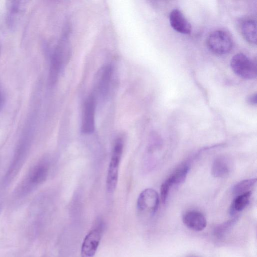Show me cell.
<instances>
[{"mask_svg": "<svg viewBox=\"0 0 257 257\" xmlns=\"http://www.w3.org/2000/svg\"><path fill=\"white\" fill-rule=\"evenodd\" d=\"M69 34L65 32L52 54L49 70V83L53 85L57 81L69 56Z\"/></svg>", "mask_w": 257, "mask_h": 257, "instance_id": "6da1fadb", "label": "cell"}, {"mask_svg": "<svg viewBox=\"0 0 257 257\" xmlns=\"http://www.w3.org/2000/svg\"><path fill=\"white\" fill-rule=\"evenodd\" d=\"M123 141L117 139L113 145L107 174L106 186L108 192H113L116 187L118 169L123 151Z\"/></svg>", "mask_w": 257, "mask_h": 257, "instance_id": "7a4b0ae2", "label": "cell"}, {"mask_svg": "<svg viewBox=\"0 0 257 257\" xmlns=\"http://www.w3.org/2000/svg\"><path fill=\"white\" fill-rule=\"evenodd\" d=\"M159 202V196L156 190L151 188L145 189L140 194L137 200L139 215L144 218L153 216L158 209Z\"/></svg>", "mask_w": 257, "mask_h": 257, "instance_id": "3957f363", "label": "cell"}, {"mask_svg": "<svg viewBox=\"0 0 257 257\" xmlns=\"http://www.w3.org/2000/svg\"><path fill=\"white\" fill-rule=\"evenodd\" d=\"M206 44L209 49L218 55H224L229 52L233 46L231 37L223 30H216L207 37Z\"/></svg>", "mask_w": 257, "mask_h": 257, "instance_id": "277c9868", "label": "cell"}, {"mask_svg": "<svg viewBox=\"0 0 257 257\" xmlns=\"http://www.w3.org/2000/svg\"><path fill=\"white\" fill-rule=\"evenodd\" d=\"M230 66L235 74L245 79H252L256 76L255 63L243 53L235 54L231 59Z\"/></svg>", "mask_w": 257, "mask_h": 257, "instance_id": "5b68a950", "label": "cell"}, {"mask_svg": "<svg viewBox=\"0 0 257 257\" xmlns=\"http://www.w3.org/2000/svg\"><path fill=\"white\" fill-rule=\"evenodd\" d=\"M103 228V222L99 219L95 226L84 239L81 248V257L94 256L100 241Z\"/></svg>", "mask_w": 257, "mask_h": 257, "instance_id": "8992f818", "label": "cell"}, {"mask_svg": "<svg viewBox=\"0 0 257 257\" xmlns=\"http://www.w3.org/2000/svg\"><path fill=\"white\" fill-rule=\"evenodd\" d=\"M95 108L96 97L91 94L85 101L83 107L81 131L84 134H90L94 132Z\"/></svg>", "mask_w": 257, "mask_h": 257, "instance_id": "52a82bcc", "label": "cell"}, {"mask_svg": "<svg viewBox=\"0 0 257 257\" xmlns=\"http://www.w3.org/2000/svg\"><path fill=\"white\" fill-rule=\"evenodd\" d=\"M189 170L187 165H184L174 171L163 183L160 189L162 202L165 203L172 188L179 185L185 180Z\"/></svg>", "mask_w": 257, "mask_h": 257, "instance_id": "ba28073f", "label": "cell"}, {"mask_svg": "<svg viewBox=\"0 0 257 257\" xmlns=\"http://www.w3.org/2000/svg\"><path fill=\"white\" fill-rule=\"evenodd\" d=\"M26 2L10 1L7 4L6 22L9 29L16 28L25 8Z\"/></svg>", "mask_w": 257, "mask_h": 257, "instance_id": "9c48e42d", "label": "cell"}, {"mask_svg": "<svg viewBox=\"0 0 257 257\" xmlns=\"http://www.w3.org/2000/svg\"><path fill=\"white\" fill-rule=\"evenodd\" d=\"M182 220L184 224L189 229L200 231L207 225V221L204 215L196 210H189L183 215Z\"/></svg>", "mask_w": 257, "mask_h": 257, "instance_id": "30bf717a", "label": "cell"}, {"mask_svg": "<svg viewBox=\"0 0 257 257\" xmlns=\"http://www.w3.org/2000/svg\"><path fill=\"white\" fill-rule=\"evenodd\" d=\"M169 21L172 28L176 31L183 34L191 33V25L179 10L175 9L171 11Z\"/></svg>", "mask_w": 257, "mask_h": 257, "instance_id": "8fae6325", "label": "cell"}, {"mask_svg": "<svg viewBox=\"0 0 257 257\" xmlns=\"http://www.w3.org/2000/svg\"><path fill=\"white\" fill-rule=\"evenodd\" d=\"M112 68L107 65L104 67L98 77L94 95L105 96L109 91L112 76Z\"/></svg>", "mask_w": 257, "mask_h": 257, "instance_id": "7c38bea8", "label": "cell"}, {"mask_svg": "<svg viewBox=\"0 0 257 257\" xmlns=\"http://www.w3.org/2000/svg\"><path fill=\"white\" fill-rule=\"evenodd\" d=\"M230 170L229 161L225 157H219L214 160L211 166V173L214 177L223 178L228 175Z\"/></svg>", "mask_w": 257, "mask_h": 257, "instance_id": "4fadbf2b", "label": "cell"}, {"mask_svg": "<svg viewBox=\"0 0 257 257\" xmlns=\"http://www.w3.org/2000/svg\"><path fill=\"white\" fill-rule=\"evenodd\" d=\"M240 30L242 35L248 43L256 44V22L252 19H247L241 24Z\"/></svg>", "mask_w": 257, "mask_h": 257, "instance_id": "5bb4252c", "label": "cell"}, {"mask_svg": "<svg viewBox=\"0 0 257 257\" xmlns=\"http://www.w3.org/2000/svg\"><path fill=\"white\" fill-rule=\"evenodd\" d=\"M251 195V191L236 195L231 204L230 213L234 214L243 210L248 204Z\"/></svg>", "mask_w": 257, "mask_h": 257, "instance_id": "9a60e30c", "label": "cell"}, {"mask_svg": "<svg viewBox=\"0 0 257 257\" xmlns=\"http://www.w3.org/2000/svg\"><path fill=\"white\" fill-rule=\"evenodd\" d=\"M256 182L255 178L242 180L235 184L232 189L233 194L238 195L243 193L250 191Z\"/></svg>", "mask_w": 257, "mask_h": 257, "instance_id": "2e32d148", "label": "cell"}, {"mask_svg": "<svg viewBox=\"0 0 257 257\" xmlns=\"http://www.w3.org/2000/svg\"><path fill=\"white\" fill-rule=\"evenodd\" d=\"M48 176V168L44 165L37 167L33 172L31 181L34 183H40L44 182Z\"/></svg>", "mask_w": 257, "mask_h": 257, "instance_id": "e0dca14e", "label": "cell"}, {"mask_svg": "<svg viewBox=\"0 0 257 257\" xmlns=\"http://www.w3.org/2000/svg\"><path fill=\"white\" fill-rule=\"evenodd\" d=\"M236 218H233L231 220L219 225L214 229V234L217 237H222L224 234L228 231L230 228L234 224Z\"/></svg>", "mask_w": 257, "mask_h": 257, "instance_id": "ac0fdd59", "label": "cell"}, {"mask_svg": "<svg viewBox=\"0 0 257 257\" xmlns=\"http://www.w3.org/2000/svg\"><path fill=\"white\" fill-rule=\"evenodd\" d=\"M247 102L252 105L256 104V93L249 95L246 99Z\"/></svg>", "mask_w": 257, "mask_h": 257, "instance_id": "d6986e66", "label": "cell"}, {"mask_svg": "<svg viewBox=\"0 0 257 257\" xmlns=\"http://www.w3.org/2000/svg\"><path fill=\"white\" fill-rule=\"evenodd\" d=\"M5 101V93L3 87L0 85V109L2 107Z\"/></svg>", "mask_w": 257, "mask_h": 257, "instance_id": "ffe728a7", "label": "cell"}, {"mask_svg": "<svg viewBox=\"0 0 257 257\" xmlns=\"http://www.w3.org/2000/svg\"><path fill=\"white\" fill-rule=\"evenodd\" d=\"M190 257H198V256L193 255V256H191Z\"/></svg>", "mask_w": 257, "mask_h": 257, "instance_id": "44dd1931", "label": "cell"}]
</instances>
